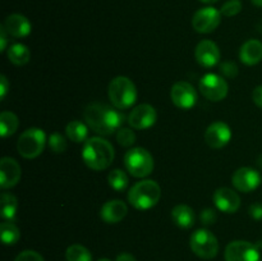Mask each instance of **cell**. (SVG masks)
Segmentation results:
<instances>
[{"instance_id":"6da1fadb","label":"cell","mask_w":262,"mask_h":261,"mask_svg":"<svg viewBox=\"0 0 262 261\" xmlns=\"http://www.w3.org/2000/svg\"><path fill=\"white\" fill-rule=\"evenodd\" d=\"M87 125L101 136H110L122 128L124 114L102 102H91L83 112Z\"/></svg>"},{"instance_id":"7a4b0ae2","label":"cell","mask_w":262,"mask_h":261,"mask_svg":"<svg viewBox=\"0 0 262 261\" xmlns=\"http://www.w3.org/2000/svg\"><path fill=\"white\" fill-rule=\"evenodd\" d=\"M114 147L102 137H91L83 143L82 159L92 170H104L112 165L114 160Z\"/></svg>"},{"instance_id":"3957f363","label":"cell","mask_w":262,"mask_h":261,"mask_svg":"<svg viewBox=\"0 0 262 261\" xmlns=\"http://www.w3.org/2000/svg\"><path fill=\"white\" fill-rule=\"evenodd\" d=\"M161 197V188L158 182L145 179L136 183L128 192V201L135 209L148 210L155 206Z\"/></svg>"},{"instance_id":"277c9868","label":"cell","mask_w":262,"mask_h":261,"mask_svg":"<svg viewBox=\"0 0 262 261\" xmlns=\"http://www.w3.org/2000/svg\"><path fill=\"white\" fill-rule=\"evenodd\" d=\"M109 99L113 106L118 110H125L133 106L137 100V89L128 77L119 76L112 79L107 89Z\"/></svg>"},{"instance_id":"5b68a950","label":"cell","mask_w":262,"mask_h":261,"mask_svg":"<svg viewBox=\"0 0 262 261\" xmlns=\"http://www.w3.org/2000/svg\"><path fill=\"white\" fill-rule=\"evenodd\" d=\"M124 165L130 176L136 178H145L154 170V158L146 148L133 147L124 155Z\"/></svg>"},{"instance_id":"8992f818","label":"cell","mask_w":262,"mask_h":261,"mask_svg":"<svg viewBox=\"0 0 262 261\" xmlns=\"http://www.w3.org/2000/svg\"><path fill=\"white\" fill-rule=\"evenodd\" d=\"M48 143L45 132L40 128H28L19 136L17 142V150L25 159H35L45 148Z\"/></svg>"},{"instance_id":"52a82bcc","label":"cell","mask_w":262,"mask_h":261,"mask_svg":"<svg viewBox=\"0 0 262 261\" xmlns=\"http://www.w3.org/2000/svg\"><path fill=\"white\" fill-rule=\"evenodd\" d=\"M191 250L194 255L205 260H211L219 252L217 238L207 229H199L191 235Z\"/></svg>"},{"instance_id":"ba28073f","label":"cell","mask_w":262,"mask_h":261,"mask_svg":"<svg viewBox=\"0 0 262 261\" xmlns=\"http://www.w3.org/2000/svg\"><path fill=\"white\" fill-rule=\"evenodd\" d=\"M228 82L215 73H207L200 81V91L210 101H222L228 95Z\"/></svg>"},{"instance_id":"9c48e42d","label":"cell","mask_w":262,"mask_h":261,"mask_svg":"<svg viewBox=\"0 0 262 261\" xmlns=\"http://www.w3.org/2000/svg\"><path fill=\"white\" fill-rule=\"evenodd\" d=\"M222 12L214 7L201 8L192 18V27L199 33H211L222 22Z\"/></svg>"},{"instance_id":"30bf717a","label":"cell","mask_w":262,"mask_h":261,"mask_svg":"<svg viewBox=\"0 0 262 261\" xmlns=\"http://www.w3.org/2000/svg\"><path fill=\"white\" fill-rule=\"evenodd\" d=\"M225 261H261V255L251 242L233 241L225 248Z\"/></svg>"},{"instance_id":"8fae6325","label":"cell","mask_w":262,"mask_h":261,"mask_svg":"<svg viewBox=\"0 0 262 261\" xmlns=\"http://www.w3.org/2000/svg\"><path fill=\"white\" fill-rule=\"evenodd\" d=\"M170 97L177 107L183 110L192 109L197 102V92L191 83L186 81H179L173 84Z\"/></svg>"},{"instance_id":"7c38bea8","label":"cell","mask_w":262,"mask_h":261,"mask_svg":"<svg viewBox=\"0 0 262 261\" xmlns=\"http://www.w3.org/2000/svg\"><path fill=\"white\" fill-rule=\"evenodd\" d=\"M262 182L261 174L256 169L243 166L234 171L232 177V183L239 192H252L257 188Z\"/></svg>"},{"instance_id":"4fadbf2b","label":"cell","mask_w":262,"mask_h":261,"mask_svg":"<svg viewBox=\"0 0 262 261\" xmlns=\"http://www.w3.org/2000/svg\"><path fill=\"white\" fill-rule=\"evenodd\" d=\"M158 119V113L155 107L150 104H141L133 107L128 115V124L135 129H147L152 127Z\"/></svg>"},{"instance_id":"5bb4252c","label":"cell","mask_w":262,"mask_h":261,"mask_svg":"<svg viewBox=\"0 0 262 261\" xmlns=\"http://www.w3.org/2000/svg\"><path fill=\"white\" fill-rule=\"evenodd\" d=\"M194 58L204 68H212L220 61L219 46L211 40L200 41L194 50Z\"/></svg>"},{"instance_id":"9a60e30c","label":"cell","mask_w":262,"mask_h":261,"mask_svg":"<svg viewBox=\"0 0 262 261\" xmlns=\"http://www.w3.org/2000/svg\"><path fill=\"white\" fill-rule=\"evenodd\" d=\"M232 130L224 122H214L207 127L205 132V141L212 148H222L229 143Z\"/></svg>"},{"instance_id":"2e32d148","label":"cell","mask_w":262,"mask_h":261,"mask_svg":"<svg viewBox=\"0 0 262 261\" xmlns=\"http://www.w3.org/2000/svg\"><path fill=\"white\" fill-rule=\"evenodd\" d=\"M22 177V169L13 158H3L0 160V187L8 189L14 187Z\"/></svg>"},{"instance_id":"e0dca14e","label":"cell","mask_w":262,"mask_h":261,"mask_svg":"<svg viewBox=\"0 0 262 261\" xmlns=\"http://www.w3.org/2000/svg\"><path fill=\"white\" fill-rule=\"evenodd\" d=\"M215 206L217 210L227 214H233V212L238 211L241 207V197L234 189L228 188V187H222V188L216 189L212 196Z\"/></svg>"},{"instance_id":"ac0fdd59","label":"cell","mask_w":262,"mask_h":261,"mask_svg":"<svg viewBox=\"0 0 262 261\" xmlns=\"http://www.w3.org/2000/svg\"><path fill=\"white\" fill-rule=\"evenodd\" d=\"M3 27L5 28L8 35L15 38L27 37L31 33V30H32L30 20L25 15L18 14V13L8 15L5 18L4 23H3Z\"/></svg>"},{"instance_id":"d6986e66","label":"cell","mask_w":262,"mask_h":261,"mask_svg":"<svg viewBox=\"0 0 262 261\" xmlns=\"http://www.w3.org/2000/svg\"><path fill=\"white\" fill-rule=\"evenodd\" d=\"M128 212V207L122 200H110L102 205L100 210V216L107 224H115L125 217Z\"/></svg>"},{"instance_id":"ffe728a7","label":"cell","mask_w":262,"mask_h":261,"mask_svg":"<svg viewBox=\"0 0 262 261\" xmlns=\"http://www.w3.org/2000/svg\"><path fill=\"white\" fill-rule=\"evenodd\" d=\"M239 58L246 66H256L262 60V44L258 40H248L241 48Z\"/></svg>"},{"instance_id":"44dd1931","label":"cell","mask_w":262,"mask_h":261,"mask_svg":"<svg viewBox=\"0 0 262 261\" xmlns=\"http://www.w3.org/2000/svg\"><path fill=\"white\" fill-rule=\"evenodd\" d=\"M171 219L178 227L183 228V229H189V228L193 227L196 215H194L192 207H189L188 205L179 204L171 210Z\"/></svg>"},{"instance_id":"7402d4cb","label":"cell","mask_w":262,"mask_h":261,"mask_svg":"<svg viewBox=\"0 0 262 261\" xmlns=\"http://www.w3.org/2000/svg\"><path fill=\"white\" fill-rule=\"evenodd\" d=\"M18 210V200L14 194L12 193H4L0 197V215L3 219L12 222L15 217Z\"/></svg>"},{"instance_id":"603a6c76","label":"cell","mask_w":262,"mask_h":261,"mask_svg":"<svg viewBox=\"0 0 262 261\" xmlns=\"http://www.w3.org/2000/svg\"><path fill=\"white\" fill-rule=\"evenodd\" d=\"M66 133L69 140L73 141V142L84 143L89 140L87 138V136H89V125L79 122V120H72V122H69L67 124Z\"/></svg>"},{"instance_id":"cb8c5ba5","label":"cell","mask_w":262,"mask_h":261,"mask_svg":"<svg viewBox=\"0 0 262 261\" xmlns=\"http://www.w3.org/2000/svg\"><path fill=\"white\" fill-rule=\"evenodd\" d=\"M8 58L14 66H25L30 61L31 51L23 44H14L8 49Z\"/></svg>"},{"instance_id":"d4e9b609","label":"cell","mask_w":262,"mask_h":261,"mask_svg":"<svg viewBox=\"0 0 262 261\" xmlns=\"http://www.w3.org/2000/svg\"><path fill=\"white\" fill-rule=\"evenodd\" d=\"M19 125L18 117L12 112H3L0 114V133L4 138L10 137L15 133Z\"/></svg>"},{"instance_id":"484cf974","label":"cell","mask_w":262,"mask_h":261,"mask_svg":"<svg viewBox=\"0 0 262 261\" xmlns=\"http://www.w3.org/2000/svg\"><path fill=\"white\" fill-rule=\"evenodd\" d=\"M0 235L4 245L12 246L19 241L20 232L17 225L12 222H4L0 224Z\"/></svg>"},{"instance_id":"4316f807","label":"cell","mask_w":262,"mask_h":261,"mask_svg":"<svg viewBox=\"0 0 262 261\" xmlns=\"http://www.w3.org/2000/svg\"><path fill=\"white\" fill-rule=\"evenodd\" d=\"M107 182H109V186L114 191L123 192L128 187L129 179H128V176L125 174V171H123L122 169H114L107 176Z\"/></svg>"},{"instance_id":"83f0119b","label":"cell","mask_w":262,"mask_h":261,"mask_svg":"<svg viewBox=\"0 0 262 261\" xmlns=\"http://www.w3.org/2000/svg\"><path fill=\"white\" fill-rule=\"evenodd\" d=\"M67 261H92V255L84 246L72 245L67 248Z\"/></svg>"},{"instance_id":"f1b7e54d","label":"cell","mask_w":262,"mask_h":261,"mask_svg":"<svg viewBox=\"0 0 262 261\" xmlns=\"http://www.w3.org/2000/svg\"><path fill=\"white\" fill-rule=\"evenodd\" d=\"M48 146L50 147V150L55 154H63L64 151L68 147V143L64 136H61L60 133L55 132L51 133L48 138Z\"/></svg>"},{"instance_id":"f546056e","label":"cell","mask_w":262,"mask_h":261,"mask_svg":"<svg viewBox=\"0 0 262 261\" xmlns=\"http://www.w3.org/2000/svg\"><path fill=\"white\" fill-rule=\"evenodd\" d=\"M117 141L120 146H124V147H129L133 143L136 142V135L130 128H124L122 127L117 132Z\"/></svg>"},{"instance_id":"4dcf8cb0","label":"cell","mask_w":262,"mask_h":261,"mask_svg":"<svg viewBox=\"0 0 262 261\" xmlns=\"http://www.w3.org/2000/svg\"><path fill=\"white\" fill-rule=\"evenodd\" d=\"M241 10H242V3H241V0H229V2H227L223 5L220 12L225 17H234V15L239 14Z\"/></svg>"},{"instance_id":"1f68e13d","label":"cell","mask_w":262,"mask_h":261,"mask_svg":"<svg viewBox=\"0 0 262 261\" xmlns=\"http://www.w3.org/2000/svg\"><path fill=\"white\" fill-rule=\"evenodd\" d=\"M220 72L223 73V76H225L227 78H234L238 74V67L237 64L233 63V61H224L220 66Z\"/></svg>"},{"instance_id":"d6a6232c","label":"cell","mask_w":262,"mask_h":261,"mask_svg":"<svg viewBox=\"0 0 262 261\" xmlns=\"http://www.w3.org/2000/svg\"><path fill=\"white\" fill-rule=\"evenodd\" d=\"M14 261H45V260H43L42 256H41L38 252H36V251L26 250V251H22V252L15 257Z\"/></svg>"},{"instance_id":"836d02e7","label":"cell","mask_w":262,"mask_h":261,"mask_svg":"<svg viewBox=\"0 0 262 261\" xmlns=\"http://www.w3.org/2000/svg\"><path fill=\"white\" fill-rule=\"evenodd\" d=\"M200 219H201V223L204 225H211L216 222V211L214 209H205L201 211V215H200Z\"/></svg>"},{"instance_id":"e575fe53","label":"cell","mask_w":262,"mask_h":261,"mask_svg":"<svg viewBox=\"0 0 262 261\" xmlns=\"http://www.w3.org/2000/svg\"><path fill=\"white\" fill-rule=\"evenodd\" d=\"M251 216L255 220H261L262 219V204L261 202H255L250 206V210H248Z\"/></svg>"},{"instance_id":"d590c367","label":"cell","mask_w":262,"mask_h":261,"mask_svg":"<svg viewBox=\"0 0 262 261\" xmlns=\"http://www.w3.org/2000/svg\"><path fill=\"white\" fill-rule=\"evenodd\" d=\"M9 90V81L5 76H0V99L4 100Z\"/></svg>"},{"instance_id":"8d00e7d4","label":"cell","mask_w":262,"mask_h":261,"mask_svg":"<svg viewBox=\"0 0 262 261\" xmlns=\"http://www.w3.org/2000/svg\"><path fill=\"white\" fill-rule=\"evenodd\" d=\"M252 100L258 107H262V86H257L253 90Z\"/></svg>"},{"instance_id":"74e56055","label":"cell","mask_w":262,"mask_h":261,"mask_svg":"<svg viewBox=\"0 0 262 261\" xmlns=\"http://www.w3.org/2000/svg\"><path fill=\"white\" fill-rule=\"evenodd\" d=\"M7 44H8V33L2 25L0 26V51H4L5 49H7Z\"/></svg>"},{"instance_id":"f35d334b","label":"cell","mask_w":262,"mask_h":261,"mask_svg":"<svg viewBox=\"0 0 262 261\" xmlns=\"http://www.w3.org/2000/svg\"><path fill=\"white\" fill-rule=\"evenodd\" d=\"M115 261H137V260H136L135 256L130 255V253L123 252V253H120V255L117 256V260Z\"/></svg>"},{"instance_id":"ab89813d","label":"cell","mask_w":262,"mask_h":261,"mask_svg":"<svg viewBox=\"0 0 262 261\" xmlns=\"http://www.w3.org/2000/svg\"><path fill=\"white\" fill-rule=\"evenodd\" d=\"M253 5H256V7L258 8H262V0H252Z\"/></svg>"},{"instance_id":"60d3db41","label":"cell","mask_w":262,"mask_h":261,"mask_svg":"<svg viewBox=\"0 0 262 261\" xmlns=\"http://www.w3.org/2000/svg\"><path fill=\"white\" fill-rule=\"evenodd\" d=\"M201 3H205V4H212V3H216L219 0H200Z\"/></svg>"},{"instance_id":"b9f144b4","label":"cell","mask_w":262,"mask_h":261,"mask_svg":"<svg viewBox=\"0 0 262 261\" xmlns=\"http://www.w3.org/2000/svg\"><path fill=\"white\" fill-rule=\"evenodd\" d=\"M99 261H110V260H107V258H100Z\"/></svg>"},{"instance_id":"7bdbcfd3","label":"cell","mask_w":262,"mask_h":261,"mask_svg":"<svg viewBox=\"0 0 262 261\" xmlns=\"http://www.w3.org/2000/svg\"><path fill=\"white\" fill-rule=\"evenodd\" d=\"M261 246H262V242H261Z\"/></svg>"}]
</instances>
